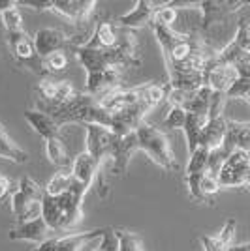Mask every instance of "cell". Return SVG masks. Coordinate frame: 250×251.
<instances>
[{"instance_id":"obj_1","label":"cell","mask_w":250,"mask_h":251,"mask_svg":"<svg viewBox=\"0 0 250 251\" xmlns=\"http://www.w3.org/2000/svg\"><path fill=\"white\" fill-rule=\"evenodd\" d=\"M40 111L47 113L57 124H85V126H104L111 129V115L100 105V101L89 94H75L66 103H40Z\"/></svg>"},{"instance_id":"obj_2","label":"cell","mask_w":250,"mask_h":251,"mask_svg":"<svg viewBox=\"0 0 250 251\" xmlns=\"http://www.w3.org/2000/svg\"><path fill=\"white\" fill-rule=\"evenodd\" d=\"M136 135L139 150H143L147 156L151 157L153 163H156L160 169L169 171V173L177 171V157L173 154L169 137L162 129H158L156 126L149 124V122H143L136 129Z\"/></svg>"},{"instance_id":"obj_3","label":"cell","mask_w":250,"mask_h":251,"mask_svg":"<svg viewBox=\"0 0 250 251\" xmlns=\"http://www.w3.org/2000/svg\"><path fill=\"white\" fill-rule=\"evenodd\" d=\"M45 195L43 191L31 176H23L19 180L17 189L11 193V212L15 216L17 223L32 221L42 218V199Z\"/></svg>"},{"instance_id":"obj_4","label":"cell","mask_w":250,"mask_h":251,"mask_svg":"<svg viewBox=\"0 0 250 251\" xmlns=\"http://www.w3.org/2000/svg\"><path fill=\"white\" fill-rule=\"evenodd\" d=\"M243 6H250V2H237V0H203L198 2V8L201 11V25L199 28L203 34L211 32L213 26L222 25L233 15L235 11L243 10Z\"/></svg>"},{"instance_id":"obj_5","label":"cell","mask_w":250,"mask_h":251,"mask_svg":"<svg viewBox=\"0 0 250 251\" xmlns=\"http://www.w3.org/2000/svg\"><path fill=\"white\" fill-rule=\"evenodd\" d=\"M8 43H10L11 54L15 56V60L27 68H31L34 74L43 75L45 68H43V60L38 56L36 47H34V38H31L25 30L10 32L6 34Z\"/></svg>"},{"instance_id":"obj_6","label":"cell","mask_w":250,"mask_h":251,"mask_svg":"<svg viewBox=\"0 0 250 251\" xmlns=\"http://www.w3.org/2000/svg\"><path fill=\"white\" fill-rule=\"evenodd\" d=\"M153 109L147 103L139 101V103L132 105V107H126L119 113L111 115V131L117 137H125L134 133L139 126L145 122V116L151 113Z\"/></svg>"},{"instance_id":"obj_7","label":"cell","mask_w":250,"mask_h":251,"mask_svg":"<svg viewBox=\"0 0 250 251\" xmlns=\"http://www.w3.org/2000/svg\"><path fill=\"white\" fill-rule=\"evenodd\" d=\"M115 135L109 127L104 126H87V137H85V152H89L94 159H98L100 163H104L105 157L111 154V147H113Z\"/></svg>"},{"instance_id":"obj_8","label":"cell","mask_w":250,"mask_h":251,"mask_svg":"<svg viewBox=\"0 0 250 251\" xmlns=\"http://www.w3.org/2000/svg\"><path fill=\"white\" fill-rule=\"evenodd\" d=\"M104 229H93L85 230V232H73L62 238H49V240L42 242L36 251H79L85 248V244H89L94 238H100Z\"/></svg>"},{"instance_id":"obj_9","label":"cell","mask_w":250,"mask_h":251,"mask_svg":"<svg viewBox=\"0 0 250 251\" xmlns=\"http://www.w3.org/2000/svg\"><path fill=\"white\" fill-rule=\"evenodd\" d=\"M136 150H139L136 131L130 133V135L117 137V139H115L113 147H111V154H109L111 169H113L115 175H125L126 171H128L130 159H132Z\"/></svg>"},{"instance_id":"obj_10","label":"cell","mask_w":250,"mask_h":251,"mask_svg":"<svg viewBox=\"0 0 250 251\" xmlns=\"http://www.w3.org/2000/svg\"><path fill=\"white\" fill-rule=\"evenodd\" d=\"M70 38L59 28H40L34 34V47L40 58H45L57 51H66Z\"/></svg>"},{"instance_id":"obj_11","label":"cell","mask_w":250,"mask_h":251,"mask_svg":"<svg viewBox=\"0 0 250 251\" xmlns=\"http://www.w3.org/2000/svg\"><path fill=\"white\" fill-rule=\"evenodd\" d=\"M49 232H53L47 223L38 218L32 221H23V223H15L8 232V238L15 242H36L38 246L42 242L49 240Z\"/></svg>"},{"instance_id":"obj_12","label":"cell","mask_w":250,"mask_h":251,"mask_svg":"<svg viewBox=\"0 0 250 251\" xmlns=\"http://www.w3.org/2000/svg\"><path fill=\"white\" fill-rule=\"evenodd\" d=\"M121 74H119V68H109L102 74H91L87 75V94L100 100L105 94L113 92L117 88H121Z\"/></svg>"},{"instance_id":"obj_13","label":"cell","mask_w":250,"mask_h":251,"mask_svg":"<svg viewBox=\"0 0 250 251\" xmlns=\"http://www.w3.org/2000/svg\"><path fill=\"white\" fill-rule=\"evenodd\" d=\"M96 8L94 0H53V11L66 17L75 25L89 23L91 13Z\"/></svg>"},{"instance_id":"obj_14","label":"cell","mask_w":250,"mask_h":251,"mask_svg":"<svg viewBox=\"0 0 250 251\" xmlns=\"http://www.w3.org/2000/svg\"><path fill=\"white\" fill-rule=\"evenodd\" d=\"M121 36V26L111 21H100L94 28L91 40H87L83 45L77 47H87V49H100V51H111L119 43Z\"/></svg>"},{"instance_id":"obj_15","label":"cell","mask_w":250,"mask_h":251,"mask_svg":"<svg viewBox=\"0 0 250 251\" xmlns=\"http://www.w3.org/2000/svg\"><path fill=\"white\" fill-rule=\"evenodd\" d=\"M155 11H156V4L155 2L139 0V2H136V6L132 10L126 11L125 15H121L117 19V25L121 28H126V30H137V28H141L145 25H151Z\"/></svg>"},{"instance_id":"obj_16","label":"cell","mask_w":250,"mask_h":251,"mask_svg":"<svg viewBox=\"0 0 250 251\" xmlns=\"http://www.w3.org/2000/svg\"><path fill=\"white\" fill-rule=\"evenodd\" d=\"M100 167H102V163L83 150L81 154H77L73 157L70 173H72L73 180H77L87 189H91V186H93L96 176H98V173H100Z\"/></svg>"},{"instance_id":"obj_17","label":"cell","mask_w":250,"mask_h":251,"mask_svg":"<svg viewBox=\"0 0 250 251\" xmlns=\"http://www.w3.org/2000/svg\"><path fill=\"white\" fill-rule=\"evenodd\" d=\"M23 116H25V120L31 124L32 129L42 137L43 141L61 137V126L57 124L47 113H43L40 109H27L23 113Z\"/></svg>"},{"instance_id":"obj_18","label":"cell","mask_w":250,"mask_h":251,"mask_svg":"<svg viewBox=\"0 0 250 251\" xmlns=\"http://www.w3.org/2000/svg\"><path fill=\"white\" fill-rule=\"evenodd\" d=\"M228 133V120L224 116L219 118H209L207 126L201 131V139H199V148L205 150H217L224 145V139Z\"/></svg>"},{"instance_id":"obj_19","label":"cell","mask_w":250,"mask_h":251,"mask_svg":"<svg viewBox=\"0 0 250 251\" xmlns=\"http://www.w3.org/2000/svg\"><path fill=\"white\" fill-rule=\"evenodd\" d=\"M209 122V115H196V113H188L187 124L183 127L185 137H187V147L188 156L192 152H196L199 148V139H201V131Z\"/></svg>"},{"instance_id":"obj_20","label":"cell","mask_w":250,"mask_h":251,"mask_svg":"<svg viewBox=\"0 0 250 251\" xmlns=\"http://www.w3.org/2000/svg\"><path fill=\"white\" fill-rule=\"evenodd\" d=\"M0 157L13 161V163H19V165L29 161V152L11 139L2 122H0Z\"/></svg>"},{"instance_id":"obj_21","label":"cell","mask_w":250,"mask_h":251,"mask_svg":"<svg viewBox=\"0 0 250 251\" xmlns=\"http://www.w3.org/2000/svg\"><path fill=\"white\" fill-rule=\"evenodd\" d=\"M45 156L55 167H59V171H70L72 169L73 159L68 154V150L64 147V141L61 137L45 141Z\"/></svg>"},{"instance_id":"obj_22","label":"cell","mask_w":250,"mask_h":251,"mask_svg":"<svg viewBox=\"0 0 250 251\" xmlns=\"http://www.w3.org/2000/svg\"><path fill=\"white\" fill-rule=\"evenodd\" d=\"M42 220L51 230H62V210L55 197L43 195L42 199Z\"/></svg>"},{"instance_id":"obj_23","label":"cell","mask_w":250,"mask_h":251,"mask_svg":"<svg viewBox=\"0 0 250 251\" xmlns=\"http://www.w3.org/2000/svg\"><path fill=\"white\" fill-rule=\"evenodd\" d=\"M73 184V176L70 171H57L51 178H49V182H47V186H45V195H49V197H59V195H64L68 189L72 188Z\"/></svg>"},{"instance_id":"obj_24","label":"cell","mask_w":250,"mask_h":251,"mask_svg":"<svg viewBox=\"0 0 250 251\" xmlns=\"http://www.w3.org/2000/svg\"><path fill=\"white\" fill-rule=\"evenodd\" d=\"M164 100H167V88L158 83L143 84V98L141 101L147 103L151 109H155L158 103H162Z\"/></svg>"},{"instance_id":"obj_25","label":"cell","mask_w":250,"mask_h":251,"mask_svg":"<svg viewBox=\"0 0 250 251\" xmlns=\"http://www.w3.org/2000/svg\"><path fill=\"white\" fill-rule=\"evenodd\" d=\"M207 159H209V150H205V148H198L196 152H192L188 156L187 175H205L207 173Z\"/></svg>"},{"instance_id":"obj_26","label":"cell","mask_w":250,"mask_h":251,"mask_svg":"<svg viewBox=\"0 0 250 251\" xmlns=\"http://www.w3.org/2000/svg\"><path fill=\"white\" fill-rule=\"evenodd\" d=\"M177 21V8L169 4H162L160 8H156L155 15H153V21L151 25H156V26H166V28H173V23Z\"/></svg>"},{"instance_id":"obj_27","label":"cell","mask_w":250,"mask_h":251,"mask_svg":"<svg viewBox=\"0 0 250 251\" xmlns=\"http://www.w3.org/2000/svg\"><path fill=\"white\" fill-rule=\"evenodd\" d=\"M43 60V68H45V74H59V72H64L70 64V56L66 54V51H57L42 58Z\"/></svg>"},{"instance_id":"obj_28","label":"cell","mask_w":250,"mask_h":251,"mask_svg":"<svg viewBox=\"0 0 250 251\" xmlns=\"http://www.w3.org/2000/svg\"><path fill=\"white\" fill-rule=\"evenodd\" d=\"M117 236H119V242H121V251H145L143 240L139 238V234H136V232L119 229L117 230Z\"/></svg>"},{"instance_id":"obj_29","label":"cell","mask_w":250,"mask_h":251,"mask_svg":"<svg viewBox=\"0 0 250 251\" xmlns=\"http://www.w3.org/2000/svg\"><path fill=\"white\" fill-rule=\"evenodd\" d=\"M187 116L188 113L181 107H171L169 113L164 118V127L167 129H183L185 124H187Z\"/></svg>"},{"instance_id":"obj_30","label":"cell","mask_w":250,"mask_h":251,"mask_svg":"<svg viewBox=\"0 0 250 251\" xmlns=\"http://www.w3.org/2000/svg\"><path fill=\"white\" fill-rule=\"evenodd\" d=\"M0 21H2L4 28H6V34L23 30V15L17 8L8 10L6 13H2V15H0Z\"/></svg>"},{"instance_id":"obj_31","label":"cell","mask_w":250,"mask_h":251,"mask_svg":"<svg viewBox=\"0 0 250 251\" xmlns=\"http://www.w3.org/2000/svg\"><path fill=\"white\" fill-rule=\"evenodd\" d=\"M233 42L237 43V47H239L241 51L250 54V23L247 21L245 17L239 19V25H237V34H235Z\"/></svg>"},{"instance_id":"obj_32","label":"cell","mask_w":250,"mask_h":251,"mask_svg":"<svg viewBox=\"0 0 250 251\" xmlns=\"http://www.w3.org/2000/svg\"><path fill=\"white\" fill-rule=\"evenodd\" d=\"M100 251H121V242L117 236V230L113 227H105L102 236H100Z\"/></svg>"},{"instance_id":"obj_33","label":"cell","mask_w":250,"mask_h":251,"mask_svg":"<svg viewBox=\"0 0 250 251\" xmlns=\"http://www.w3.org/2000/svg\"><path fill=\"white\" fill-rule=\"evenodd\" d=\"M220 182L217 176H213V175H205V176L201 178V186H199V191H201V199L207 201L211 199L213 195H217L220 191Z\"/></svg>"},{"instance_id":"obj_34","label":"cell","mask_w":250,"mask_h":251,"mask_svg":"<svg viewBox=\"0 0 250 251\" xmlns=\"http://www.w3.org/2000/svg\"><path fill=\"white\" fill-rule=\"evenodd\" d=\"M75 94H77V92L73 90V86L70 81H57V92H55V100H53L51 103L53 105L66 103V101H70Z\"/></svg>"},{"instance_id":"obj_35","label":"cell","mask_w":250,"mask_h":251,"mask_svg":"<svg viewBox=\"0 0 250 251\" xmlns=\"http://www.w3.org/2000/svg\"><path fill=\"white\" fill-rule=\"evenodd\" d=\"M235 229H237V221L233 220V218H229L226 223H224V227L220 229V232H219V238L220 240V244H224L226 248H231L233 246V238H235Z\"/></svg>"},{"instance_id":"obj_36","label":"cell","mask_w":250,"mask_h":251,"mask_svg":"<svg viewBox=\"0 0 250 251\" xmlns=\"http://www.w3.org/2000/svg\"><path fill=\"white\" fill-rule=\"evenodd\" d=\"M249 92H250V81H249V79H243V77H239V79L233 83V86H231L228 92H226V98H228V100L247 98V94H249Z\"/></svg>"},{"instance_id":"obj_37","label":"cell","mask_w":250,"mask_h":251,"mask_svg":"<svg viewBox=\"0 0 250 251\" xmlns=\"http://www.w3.org/2000/svg\"><path fill=\"white\" fill-rule=\"evenodd\" d=\"M199 242H201V246H203L205 251H229L224 244H220V240L217 236H207V234H203V236H199Z\"/></svg>"},{"instance_id":"obj_38","label":"cell","mask_w":250,"mask_h":251,"mask_svg":"<svg viewBox=\"0 0 250 251\" xmlns=\"http://www.w3.org/2000/svg\"><path fill=\"white\" fill-rule=\"evenodd\" d=\"M11 193H13V184H11V180L8 176H2V175H0V202L4 199H8V197H11Z\"/></svg>"},{"instance_id":"obj_39","label":"cell","mask_w":250,"mask_h":251,"mask_svg":"<svg viewBox=\"0 0 250 251\" xmlns=\"http://www.w3.org/2000/svg\"><path fill=\"white\" fill-rule=\"evenodd\" d=\"M23 4L34 10H53V0H25Z\"/></svg>"},{"instance_id":"obj_40","label":"cell","mask_w":250,"mask_h":251,"mask_svg":"<svg viewBox=\"0 0 250 251\" xmlns=\"http://www.w3.org/2000/svg\"><path fill=\"white\" fill-rule=\"evenodd\" d=\"M235 70H237L239 77H243V79H249V81H250V62H249V60H243V62H239L237 66H235Z\"/></svg>"},{"instance_id":"obj_41","label":"cell","mask_w":250,"mask_h":251,"mask_svg":"<svg viewBox=\"0 0 250 251\" xmlns=\"http://www.w3.org/2000/svg\"><path fill=\"white\" fill-rule=\"evenodd\" d=\"M13 8H17L15 0H0V15L6 13L8 10H13Z\"/></svg>"},{"instance_id":"obj_42","label":"cell","mask_w":250,"mask_h":251,"mask_svg":"<svg viewBox=\"0 0 250 251\" xmlns=\"http://www.w3.org/2000/svg\"><path fill=\"white\" fill-rule=\"evenodd\" d=\"M229 251H250V244H235V246H231Z\"/></svg>"},{"instance_id":"obj_43","label":"cell","mask_w":250,"mask_h":251,"mask_svg":"<svg viewBox=\"0 0 250 251\" xmlns=\"http://www.w3.org/2000/svg\"><path fill=\"white\" fill-rule=\"evenodd\" d=\"M245 186L250 189V173H249V176H247V180H245Z\"/></svg>"},{"instance_id":"obj_44","label":"cell","mask_w":250,"mask_h":251,"mask_svg":"<svg viewBox=\"0 0 250 251\" xmlns=\"http://www.w3.org/2000/svg\"><path fill=\"white\" fill-rule=\"evenodd\" d=\"M245 100H247V101H249V103H250V92H249V94H247V98H245Z\"/></svg>"},{"instance_id":"obj_45","label":"cell","mask_w":250,"mask_h":251,"mask_svg":"<svg viewBox=\"0 0 250 251\" xmlns=\"http://www.w3.org/2000/svg\"><path fill=\"white\" fill-rule=\"evenodd\" d=\"M247 60H249V62H250V54H249V58H247Z\"/></svg>"},{"instance_id":"obj_46","label":"cell","mask_w":250,"mask_h":251,"mask_svg":"<svg viewBox=\"0 0 250 251\" xmlns=\"http://www.w3.org/2000/svg\"><path fill=\"white\" fill-rule=\"evenodd\" d=\"M94 251H100V250H94Z\"/></svg>"}]
</instances>
